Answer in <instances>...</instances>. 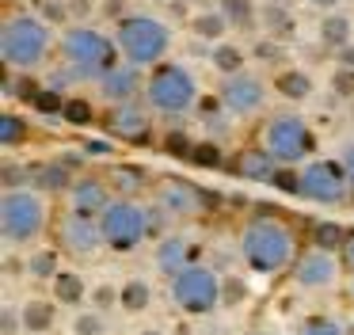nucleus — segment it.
I'll return each mask as SVG.
<instances>
[{
  "label": "nucleus",
  "mask_w": 354,
  "mask_h": 335,
  "mask_svg": "<svg viewBox=\"0 0 354 335\" xmlns=\"http://www.w3.org/2000/svg\"><path fill=\"white\" fill-rule=\"evenodd\" d=\"M111 38H115L118 57H122L126 65L149 73V69L171 61L168 53H171V46H176V27H171V19H164L160 12H153V8H133L130 15H122V19L111 27Z\"/></svg>",
  "instance_id": "obj_1"
},
{
  "label": "nucleus",
  "mask_w": 354,
  "mask_h": 335,
  "mask_svg": "<svg viewBox=\"0 0 354 335\" xmlns=\"http://www.w3.org/2000/svg\"><path fill=\"white\" fill-rule=\"evenodd\" d=\"M57 50V30L46 19L19 8L0 19V61L8 73H42Z\"/></svg>",
  "instance_id": "obj_2"
},
{
  "label": "nucleus",
  "mask_w": 354,
  "mask_h": 335,
  "mask_svg": "<svg viewBox=\"0 0 354 335\" xmlns=\"http://www.w3.org/2000/svg\"><path fill=\"white\" fill-rule=\"evenodd\" d=\"M57 57L62 69L77 84H100L118 65V46L100 23H73L57 35Z\"/></svg>",
  "instance_id": "obj_3"
},
{
  "label": "nucleus",
  "mask_w": 354,
  "mask_h": 335,
  "mask_svg": "<svg viewBox=\"0 0 354 335\" xmlns=\"http://www.w3.org/2000/svg\"><path fill=\"white\" fill-rule=\"evenodd\" d=\"M240 259L255 274H282L297 266V233L282 217H252L240 228Z\"/></svg>",
  "instance_id": "obj_4"
},
{
  "label": "nucleus",
  "mask_w": 354,
  "mask_h": 335,
  "mask_svg": "<svg viewBox=\"0 0 354 335\" xmlns=\"http://www.w3.org/2000/svg\"><path fill=\"white\" fill-rule=\"evenodd\" d=\"M46 228H50V194H42L39 187H16L0 194V240L12 251L39 248Z\"/></svg>",
  "instance_id": "obj_5"
},
{
  "label": "nucleus",
  "mask_w": 354,
  "mask_h": 335,
  "mask_svg": "<svg viewBox=\"0 0 354 335\" xmlns=\"http://www.w3.org/2000/svg\"><path fill=\"white\" fill-rule=\"evenodd\" d=\"M141 103L153 114H160V118H187L202 103V88H198L194 69L183 65V61H164V65L149 69Z\"/></svg>",
  "instance_id": "obj_6"
},
{
  "label": "nucleus",
  "mask_w": 354,
  "mask_h": 335,
  "mask_svg": "<svg viewBox=\"0 0 354 335\" xmlns=\"http://www.w3.org/2000/svg\"><path fill=\"white\" fill-rule=\"evenodd\" d=\"M259 145L278 160L282 168H305L316 160V134L297 111H274L259 126Z\"/></svg>",
  "instance_id": "obj_7"
},
{
  "label": "nucleus",
  "mask_w": 354,
  "mask_h": 335,
  "mask_svg": "<svg viewBox=\"0 0 354 335\" xmlns=\"http://www.w3.org/2000/svg\"><path fill=\"white\" fill-rule=\"evenodd\" d=\"M100 228H103V244H107V251H115V255H133V251L149 240L145 202L115 194L111 206L100 213Z\"/></svg>",
  "instance_id": "obj_8"
},
{
  "label": "nucleus",
  "mask_w": 354,
  "mask_h": 335,
  "mask_svg": "<svg viewBox=\"0 0 354 335\" xmlns=\"http://www.w3.org/2000/svg\"><path fill=\"white\" fill-rule=\"evenodd\" d=\"M221 282H225V274H217L206 263H194L168 282V297L187 316H209L221 305Z\"/></svg>",
  "instance_id": "obj_9"
},
{
  "label": "nucleus",
  "mask_w": 354,
  "mask_h": 335,
  "mask_svg": "<svg viewBox=\"0 0 354 335\" xmlns=\"http://www.w3.org/2000/svg\"><path fill=\"white\" fill-rule=\"evenodd\" d=\"M270 76H259L255 69L240 76H229V80H217V107L229 114L232 122H252L267 111L270 103Z\"/></svg>",
  "instance_id": "obj_10"
},
{
  "label": "nucleus",
  "mask_w": 354,
  "mask_h": 335,
  "mask_svg": "<svg viewBox=\"0 0 354 335\" xmlns=\"http://www.w3.org/2000/svg\"><path fill=\"white\" fill-rule=\"evenodd\" d=\"M354 183L346 175V168L339 164V156H316L301 168V198L316 206H343L351 198Z\"/></svg>",
  "instance_id": "obj_11"
},
{
  "label": "nucleus",
  "mask_w": 354,
  "mask_h": 335,
  "mask_svg": "<svg viewBox=\"0 0 354 335\" xmlns=\"http://www.w3.org/2000/svg\"><path fill=\"white\" fill-rule=\"evenodd\" d=\"M339 278H343L339 255L320 251V248H308L305 255L297 259V266H293V282H297V289H305V293H328V289L339 286Z\"/></svg>",
  "instance_id": "obj_12"
},
{
  "label": "nucleus",
  "mask_w": 354,
  "mask_h": 335,
  "mask_svg": "<svg viewBox=\"0 0 354 335\" xmlns=\"http://www.w3.org/2000/svg\"><path fill=\"white\" fill-rule=\"evenodd\" d=\"M57 244H62V251L73 259H92L107 248V244H103L100 217H77V213H65L62 217V225H57Z\"/></svg>",
  "instance_id": "obj_13"
},
{
  "label": "nucleus",
  "mask_w": 354,
  "mask_h": 335,
  "mask_svg": "<svg viewBox=\"0 0 354 335\" xmlns=\"http://www.w3.org/2000/svg\"><path fill=\"white\" fill-rule=\"evenodd\" d=\"M95 96H100V103H107L111 111H115V107H126V103H141V99H145V73L126 65V61H118V65L95 84Z\"/></svg>",
  "instance_id": "obj_14"
},
{
  "label": "nucleus",
  "mask_w": 354,
  "mask_h": 335,
  "mask_svg": "<svg viewBox=\"0 0 354 335\" xmlns=\"http://www.w3.org/2000/svg\"><path fill=\"white\" fill-rule=\"evenodd\" d=\"M198 240H194L191 233H179V228H171L164 240H156L153 244V266L164 274V278H176V274H183L187 266H194L198 263Z\"/></svg>",
  "instance_id": "obj_15"
},
{
  "label": "nucleus",
  "mask_w": 354,
  "mask_h": 335,
  "mask_svg": "<svg viewBox=\"0 0 354 335\" xmlns=\"http://www.w3.org/2000/svg\"><path fill=\"white\" fill-rule=\"evenodd\" d=\"M153 202L160 206L171 221H191V217H198V213L206 210V194L187 179H164L160 187H156Z\"/></svg>",
  "instance_id": "obj_16"
},
{
  "label": "nucleus",
  "mask_w": 354,
  "mask_h": 335,
  "mask_svg": "<svg viewBox=\"0 0 354 335\" xmlns=\"http://www.w3.org/2000/svg\"><path fill=\"white\" fill-rule=\"evenodd\" d=\"M111 198H115V190H111V179H103V175H80L65 190L69 213H77V217H100L111 206Z\"/></svg>",
  "instance_id": "obj_17"
},
{
  "label": "nucleus",
  "mask_w": 354,
  "mask_h": 335,
  "mask_svg": "<svg viewBox=\"0 0 354 335\" xmlns=\"http://www.w3.org/2000/svg\"><path fill=\"white\" fill-rule=\"evenodd\" d=\"M270 91L290 107H305L316 99L320 84H316V76L308 73L305 65H278L274 73H270Z\"/></svg>",
  "instance_id": "obj_18"
},
{
  "label": "nucleus",
  "mask_w": 354,
  "mask_h": 335,
  "mask_svg": "<svg viewBox=\"0 0 354 335\" xmlns=\"http://www.w3.org/2000/svg\"><path fill=\"white\" fill-rule=\"evenodd\" d=\"M153 129V111L145 103H126L107 111V134L122 137V141H145Z\"/></svg>",
  "instance_id": "obj_19"
},
{
  "label": "nucleus",
  "mask_w": 354,
  "mask_h": 335,
  "mask_svg": "<svg viewBox=\"0 0 354 335\" xmlns=\"http://www.w3.org/2000/svg\"><path fill=\"white\" fill-rule=\"evenodd\" d=\"M232 172H236L244 183H274L278 172H282V164H278V160L263 149V145H248V149L236 152Z\"/></svg>",
  "instance_id": "obj_20"
},
{
  "label": "nucleus",
  "mask_w": 354,
  "mask_h": 335,
  "mask_svg": "<svg viewBox=\"0 0 354 335\" xmlns=\"http://www.w3.org/2000/svg\"><path fill=\"white\" fill-rule=\"evenodd\" d=\"M187 35L198 38V42H206L209 50H214V46H221V42L232 38V27H229V19H225L221 8H198V12L187 15Z\"/></svg>",
  "instance_id": "obj_21"
},
{
  "label": "nucleus",
  "mask_w": 354,
  "mask_h": 335,
  "mask_svg": "<svg viewBox=\"0 0 354 335\" xmlns=\"http://www.w3.org/2000/svg\"><path fill=\"white\" fill-rule=\"evenodd\" d=\"M316 42L331 53H343L346 46H354V15L346 12V8L320 15V19H316Z\"/></svg>",
  "instance_id": "obj_22"
},
{
  "label": "nucleus",
  "mask_w": 354,
  "mask_h": 335,
  "mask_svg": "<svg viewBox=\"0 0 354 335\" xmlns=\"http://www.w3.org/2000/svg\"><path fill=\"white\" fill-rule=\"evenodd\" d=\"M217 8L225 12L232 35L263 38V0H221Z\"/></svg>",
  "instance_id": "obj_23"
},
{
  "label": "nucleus",
  "mask_w": 354,
  "mask_h": 335,
  "mask_svg": "<svg viewBox=\"0 0 354 335\" xmlns=\"http://www.w3.org/2000/svg\"><path fill=\"white\" fill-rule=\"evenodd\" d=\"M209 69H214L217 80H229V76H240L252 69V50H248L244 42H236V38H229V42L214 46L209 50Z\"/></svg>",
  "instance_id": "obj_24"
},
{
  "label": "nucleus",
  "mask_w": 354,
  "mask_h": 335,
  "mask_svg": "<svg viewBox=\"0 0 354 335\" xmlns=\"http://www.w3.org/2000/svg\"><path fill=\"white\" fill-rule=\"evenodd\" d=\"M263 38L286 46L297 38V12L290 4H278V0H263Z\"/></svg>",
  "instance_id": "obj_25"
},
{
  "label": "nucleus",
  "mask_w": 354,
  "mask_h": 335,
  "mask_svg": "<svg viewBox=\"0 0 354 335\" xmlns=\"http://www.w3.org/2000/svg\"><path fill=\"white\" fill-rule=\"evenodd\" d=\"M19 324L27 335H46L57 324V301L54 297H27L19 305Z\"/></svg>",
  "instance_id": "obj_26"
},
{
  "label": "nucleus",
  "mask_w": 354,
  "mask_h": 335,
  "mask_svg": "<svg viewBox=\"0 0 354 335\" xmlns=\"http://www.w3.org/2000/svg\"><path fill=\"white\" fill-rule=\"evenodd\" d=\"M88 293H92V289H88V278L80 271H73V266H62L57 278L50 282V297H54L62 309H80V305L88 301Z\"/></svg>",
  "instance_id": "obj_27"
},
{
  "label": "nucleus",
  "mask_w": 354,
  "mask_h": 335,
  "mask_svg": "<svg viewBox=\"0 0 354 335\" xmlns=\"http://www.w3.org/2000/svg\"><path fill=\"white\" fill-rule=\"evenodd\" d=\"M57 271H62V255H57V248H50V244H39V248L24 251V274L35 282H54Z\"/></svg>",
  "instance_id": "obj_28"
},
{
  "label": "nucleus",
  "mask_w": 354,
  "mask_h": 335,
  "mask_svg": "<svg viewBox=\"0 0 354 335\" xmlns=\"http://www.w3.org/2000/svg\"><path fill=\"white\" fill-rule=\"evenodd\" d=\"M149 305H153V286H149V278L130 274V278L118 282V309H122V312L138 316V312L149 309Z\"/></svg>",
  "instance_id": "obj_29"
},
{
  "label": "nucleus",
  "mask_w": 354,
  "mask_h": 335,
  "mask_svg": "<svg viewBox=\"0 0 354 335\" xmlns=\"http://www.w3.org/2000/svg\"><path fill=\"white\" fill-rule=\"evenodd\" d=\"M27 183H31V187H39L42 194H50V190H69L73 187V175H69V168H65L62 160H54V164L27 168Z\"/></svg>",
  "instance_id": "obj_30"
},
{
  "label": "nucleus",
  "mask_w": 354,
  "mask_h": 335,
  "mask_svg": "<svg viewBox=\"0 0 354 335\" xmlns=\"http://www.w3.org/2000/svg\"><path fill=\"white\" fill-rule=\"evenodd\" d=\"M346 244H351V233L339 221H316L313 225V248L335 255V251H346Z\"/></svg>",
  "instance_id": "obj_31"
},
{
  "label": "nucleus",
  "mask_w": 354,
  "mask_h": 335,
  "mask_svg": "<svg viewBox=\"0 0 354 335\" xmlns=\"http://www.w3.org/2000/svg\"><path fill=\"white\" fill-rule=\"evenodd\" d=\"M145 187H149V175L133 164H122V168L111 172V190H115L118 198H138Z\"/></svg>",
  "instance_id": "obj_32"
},
{
  "label": "nucleus",
  "mask_w": 354,
  "mask_h": 335,
  "mask_svg": "<svg viewBox=\"0 0 354 335\" xmlns=\"http://www.w3.org/2000/svg\"><path fill=\"white\" fill-rule=\"evenodd\" d=\"M39 19H46L50 27L62 35L65 27H73V12H69V0H35V8H31Z\"/></svg>",
  "instance_id": "obj_33"
},
{
  "label": "nucleus",
  "mask_w": 354,
  "mask_h": 335,
  "mask_svg": "<svg viewBox=\"0 0 354 335\" xmlns=\"http://www.w3.org/2000/svg\"><path fill=\"white\" fill-rule=\"evenodd\" d=\"M69 332L73 335H103V332H107V320H103L100 309H77V312H73Z\"/></svg>",
  "instance_id": "obj_34"
},
{
  "label": "nucleus",
  "mask_w": 354,
  "mask_h": 335,
  "mask_svg": "<svg viewBox=\"0 0 354 335\" xmlns=\"http://www.w3.org/2000/svg\"><path fill=\"white\" fill-rule=\"evenodd\" d=\"M297 335H346V324L335 316H308L301 320Z\"/></svg>",
  "instance_id": "obj_35"
},
{
  "label": "nucleus",
  "mask_w": 354,
  "mask_h": 335,
  "mask_svg": "<svg viewBox=\"0 0 354 335\" xmlns=\"http://www.w3.org/2000/svg\"><path fill=\"white\" fill-rule=\"evenodd\" d=\"M24 134H27V122L19 118V114H4V118H0V145H4V149H16V145L24 141Z\"/></svg>",
  "instance_id": "obj_36"
},
{
  "label": "nucleus",
  "mask_w": 354,
  "mask_h": 335,
  "mask_svg": "<svg viewBox=\"0 0 354 335\" xmlns=\"http://www.w3.org/2000/svg\"><path fill=\"white\" fill-rule=\"evenodd\" d=\"M191 160L198 168H221L225 164V152H221V145H217V141H202V145H194Z\"/></svg>",
  "instance_id": "obj_37"
},
{
  "label": "nucleus",
  "mask_w": 354,
  "mask_h": 335,
  "mask_svg": "<svg viewBox=\"0 0 354 335\" xmlns=\"http://www.w3.org/2000/svg\"><path fill=\"white\" fill-rule=\"evenodd\" d=\"M240 301H248V286L240 274H225L221 282V305H229V309H236Z\"/></svg>",
  "instance_id": "obj_38"
},
{
  "label": "nucleus",
  "mask_w": 354,
  "mask_h": 335,
  "mask_svg": "<svg viewBox=\"0 0 354 335\" xmlns=\"http://www.w3.org/2000/svg\"><path fill=\"white\" fill-rule=\"evenodd\" d=\"M92 309H100V312L118 309V286L115 282H100V286L92 289Z\"/></svg>",
  "instance_id": "obj_39"
},
{
  "label": "nucleus",
  "mask_w": 354,
  "mask_h": 335,
  "mask_svg": "<svg viewBox=\"0 0 354 335\" xmlns=\"http://www.w3.org/2000/svg\"><path fill=\"white\" fill-rule=\"evenodd\" d=\"M331 91H335L339 99H354V73L351 69L335 65V73H331Z\"/></svg>",
  "instance_id": "obj_40"
},
{
  "label": "nucleus",
  "mask_w": 354,
  "mask_h": 335,
  "mask_svg": "<svg viewBox=\"0 0 354 335\" xmlns=\"http://www.w3.org/2000/svg\"><path fill=\"white\" fill-rule=\"evenodd\" d=\"M130 12H133V8L126 4V0H107V4H100V15L111 23V27H115V23L122 19V15H130Z\"/></svg>",
  "instance_id": "obj_41"
},
{
  "label": "nucleus",
  "mask_w": 354,
  "mask_h": 335,
  "mask_svg": "<svg viewBox=\"0 0 354 335\" xmlns=\"http://www.w3.org/2000/svg\"><path fill=\"white\" fill-rule=\"evenodd\" d=\"M301 4H305L308 12H316V15H328V12H339L343 0H301Z\"/></svg>",
  "instance_id": "obj_42"
},
{
  "label": "nucleus",
  "mask_w": 354,
  "mask_h": 335,
  "mask_svg": "<svg viewBox=\"0 0 354 335\" xmlns=\"http://www.w3.org/2000/svg\"><path fill=\"white\" fill-rule=\"evenodd\" d=\"M339 164L346 168V175H351V183H354V137L343 141V149H339Z\"/></svg>",
  "instance_id": "obj_43"
},
{
  "label": "nucleus",
  "mask_w": 354,
  "mask_h": 335,
  "mask_svg": "<svg viewBox=\"0 0 354 335\" xmlns=\"http://www.w3.org/2000/svg\"><path fill=\"white\" fill-rule=\"evenodd\" d=\"M65 114H69V118L80 126L84 118H92V107H88V103H69V107H65Z\"/></svg>",
  "instance_id": "obj_44"
},
{
  "label": "nucleus",
  "mask_w": 354,
  "mask_h": 335,
  "mask_svg": "<svg viewBox=\"0 0 354 335\" xmlns=\"http://www.w3.org/2000/svg\"><path fill=\"white\" fill-rule=\"evenodd\" d=\"M335 65L339 69H351V73H354V46H346L343 53H335Z\"/></svg>",
  "instance_id": "obj_45"
},
{
  "label": "nucleus",
  "mask_w": 354,
  "mask_h": 335,
  "mask_svg": "<svg viewBox=\"0 0 354 335\" xmlns=\"http://www.w3.org/2000/svg\"><path fill=\"white\" fill-rule=\"evenodd\" d=\"M187 4H191L194 12H198V8H217V4H221V0H187Z\"/></svg>",
  "instance_id": "obj_46"
},
{
  "label": "nucleus",
  "mask_w": 354,
  "mask_h": 335,
  "mask_svg": "<svg viewBox=\"0 0 354 335\" xmlns=\"http://www.w3.org/2000/svg\"><path fill=\"white\" fill-rule=\"evenodd\" d=\"M343 259L351 263V271H354V236H351V244H346V251H343Z\"/></svg>",
  "instance_id": "obj_47"
},
{
  "label": "nucleus",
  "mask_w": 354,
  "mask_h": 335,
  "mask_svg": "<svg viewBox=\"0 0 354 335\" xmlns=\"http://www.w3.org/2000/svg\"><path fill=\"white\" fill-rule=\"evenodd\" d=\"M138 335H164V332H160V327H141Z\"/></svg>",
  "instance_id": "obj_48"
},
{
  "label": "nucleus",
  "mask_w": 354,
  "mask_h": 335,
  "mask_svg": "<svg viewBox=\"0 0 354 335\" xmlns=\"http://www.w3.org/2000/svg\"><path fill=\"white\" fill-rule=\"evenodd\" d=\"M149 8H164V4H171V0H145Z\"/></svg>",
  "instance_id": "obj_49"
},
{
  "label": "nucleus",
  "mask_w": 354,
  "mask_h": 335,
  "mask_svg": "<svg viewBox=\"0 0 354 335\" xmlns=\"http://www.w3.org/2000/svg\"><path fill=\"white\" fill-rule=\"evenodd\" d=\"M346 335H354V324H346Z\"/></svg>",
  "instance_id": "obj_50"
},
{
  "label": "nucleus",
  "mask_w": 354,
  "mask_h": 335,
  "mask_svg": "<svg viewBox=\"0 0 354 335\" xmlns=\"http://www.w3.org/2000/svg\"><path fill=\"white\" fill-rule=\"evenodd\" d=\"M351 297H354V274H351Z\"/></svg>",
  "instance_id": "obj_51"
},
{
  "label": "nucleus",
  "mask_w": 354,
  "mask_h": 335,
  "mask_svg": "<svg viewBox=\"0 0 354 335\" xmlns=\"http://www.w3.org/2000/svg\"><path fill=\"white\" fill-rule=\"evenodd\" d=\"M92 4H95V8H100V4H107V0H92Z\"/></svg>",
  "instance_id": "obj_52"
},
{
  "label": "nucleus",
  "mask_w": 354,
  "mask_h": 335,
  "mask_svg": "<svg viewBox=\"0 0 354 335\" xmlns=\"http://www.w3.org/2000/svg\"><path fill=\"white\" fill-rule=\"evenodd\" d=\"M278 4H290V0H278Z\"/></svg>",
  "instance_id": "obj_53"
},
{
  "label": "nucleus",
  "mask_w": 354,
  "mask_h": 335,
  "mask_svg": "<svg viewBox=\"0 0 354 335\" xmlns=\"http://www.w3.org/2000/svg\"><path fill=\"white\" fill-rule=\"evenodd\" d=\"M19 335H27V332H19Z\"/></svg>",
  "instance_id": "obj_54"
}]
</instances>
